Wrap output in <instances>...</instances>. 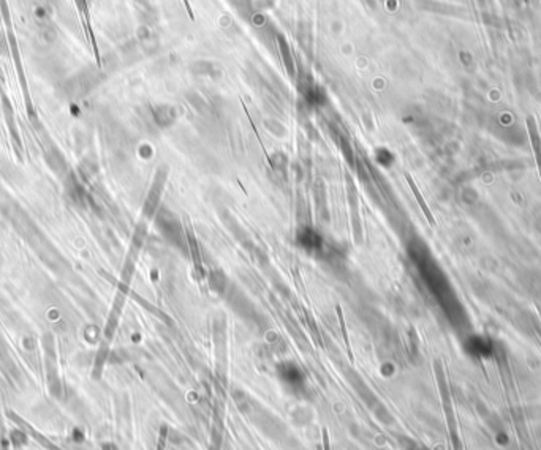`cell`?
<instances>
[{
	"label": "cell",
	"instance_id": "7a4b0ae2",
	"mask_svg": "<svg viewBox=\"0 0 541 450\" xmlns=\"http://www.w3.org/2000/svg\"><path fill=\"white\" fill-rule=\"evenodd\" d=\"M0 44H4V38H2V35H0Z\"/></svg>",
	"mask_w": 541,
	"mask_h": 450
},
{
	"label": "cell",
	"instance_id": "6da1fadb",
	"mask_svg": "<svg viewBox=\"0 0 541 450\" xmlns=\"http://www.w3.org/2000/svg\"><path fill=\"white\" fill-rule=\"evenodd\" d=\"M41 35H43L46 40H48V41H51V40L56 38L57 32H56V29H54L53 25H49V22H44V25L41 27Z\"/></svg>",
	"mask_w": 541,
	"mask_h": 450
}]
</instances>
